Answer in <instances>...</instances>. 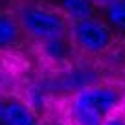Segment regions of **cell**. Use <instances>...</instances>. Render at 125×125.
Wrapping results in <instances>:
<instances>
[{"label":"cell","instance_id":"1","mask_svg":"<svg viewBox=\"0 0 125 125\" xmlns=\"http://www.w3.org/2000/svg\"><path fill=\"white\" fill-rule=\"evenodd\" d=\"M125 109V88L116 83H98L68 96L64 116L68 125H103V120Z\"/></svg>","mask_w":125,"mask_h":125},{"label":"cell","instance_id":"2","mask_svg":"<svg viewBox=\"0 0 125 125\" xmlns=\"http://www.w3.org/2000/svg\"><path fill=\"white\" fill-rule=\"evenodd\" d=\"M26 41L37 44L68 37L70 22L59 8L37 0H19L11 6Z\"/></svg>","mask_w":125,"mask_h":125},{"label":"cell","instance_id":"3","mask_svg":"<svg viewBox=\"0 0 125 125\" xmlns=\"http://www.w3.org/2000/svg\"><path fill=\"white\" fill-rule=\"evenodd\" d=\"M68 39H70L75 53H81L85 57L105 55L116 42L114 30L110 28V24L98 17L70 24Z\"/></svg>","mask_w":125,"mask_h":125},{"label":"cell","instance_id":"4","mask_svg":"<svg viewBox=\"0 0 125 125\" xmlns=\"http://www.w3.org/2000/svg\"><path fill=\"white\" fill-rule=\"evenodd\" d=\"M42 77L53 96H66V98L86 86L101 83V75L90 62L79 61H72L66 66L53 68L48 74H42Z\"/></svg>","mask_w":125,"mask_h":125},{"label":"cell","instance_id":"5","mask_svg":"<svg viewBox=\"0 0 125 125\" xmlns=\"http://www.w3.org/2000/svg\"><path fill=\"white\" fill-rule=\"evenodd\" d=\"M19 98L33 112H37L41 118H44L50 112L55 96L52 94L50 86L46 85L42 75H28V79L24 81L22 88H20Z\"/></svg>","mask_w":125,"mask_h":125},{"label":"cell","instance_id":"6","mask_svg":"<svg viewBox=\"0 0 125 125\" xmlns=\"http://www.w3.org/2000/svg\"><path fill=\"white\" fill-rule=\"evenodd\" d=\"M26 79L28 75L24 74L20 61L15 57V52L0 53V99L19 98Z\"/></svg>","mask_w":125,"mask_h":125},{"label":"cell","instance_id":"7","mask_svg":"<svg viewBox=\"0 0 125 125\" xmlns=\"http://www.w3.org/2000/svg\"><path fill=\"white\" fill-rule=\"evenodd\" d=\"M26 41L11 6H0V53L17 52Z\"/></svg>","mask_w":125,"mask_h":125},{"label":"cell","instance_id":"8","mask_svg":"<svg viewBox=\"0 0 125 125\" xmlns=\"http://www.w3.org/2000/svg\"><path fill=\"white\" fill-rule=\"evenodd\" d=\"M37 53H39L41 61L46 62L50 70L53 68H61L66 66L72 62V57L75 55V50L72 46L70 39H55V41H48V42L37 44Z\"/></svg>","mask_w":125,"mask_h":125},{"label":"cell","instance_id":"9","mask_svg":"<svg viewBox=\"0 0 125 125\" xmlns=\"http://www.w3.org/2000/svg\"><path fill=\"white\" fill-rule=\"evenodd\" d=\"M4 125H44V118L30 109L20 98L4 99Z\"/></svg>","mask_w":125,"mask_h":125},{"label":"cell","instance_id":"10","mask_svg":"<svg viewBox=\"0 0 125 125\" xmlns=\"http://www.w3.org/2000/svg\"><path fill=\"white\" fill-rule=\"evenodd\" d=\"M57 8L70 24L96 17V6L90 0H59Z\"/></svg>","mask_w":125,"mask_h":125},{"label":"cell","instance_id":"11","mask_svg":"<svg viewBox=\"0 0 125 125\" xmlns=\"http://www.w3.org/2000/svg\"><path fill=\"white\" fill-rule=\"evenodd\" d=\"M105 20L116 31L125 33V0H118L105 9Z\"/></svg>","mask_w":125,"mask_h":125},{"label":"cell","instance_id":"12","mask_svg":"<svg viewBox=\"0 0 125 125\" xmlns=\"http://www.w3.org/2000/svg\"><path fill=\"white\" fill-rule=\"evenodd\" d=\"M103 125H125V109L107 116L103 120Z\"/></svg>","mask_w":125,"mask_h":125},{"label":"cell","instance_id":"13","mask_svg":"<svg viewBox=\"0 0 125 125\" xmlns=\"http://www.w3.org/2000/svg\"><path fill=\"white\" fill-rule=\"evenodd\" d=\"M90 2H92L94 6H96V9H103V11H105L107 8H110V6L114 4V2H118V0H90Z\"/></svg>","mask_w":125,"mask_h":125},{"label":"cell","instance_id":"14","mask_svg":"<svg viewBox=\"0 0 125 125\" xmlns=\"http://www.w3.org/2000/svg\"><path fill=\"white\" fill-rule=\"evenodd\" d=\"M0 125H4V99H0Z\"/></svg>","mask_w":125,"mask_h":125},{"label":"cell","instance_id":"15","mask_svg":"<svg viewBox=\"0 0 125 125\" xmlns=\"http://www.w3.org/2000/svg\"><path fill=\"white\" fill-rule=\"evenodd\" d=\"M8 2H9V0H0V6H6Z\"/></svg>","mask_w":125,"mask_h":125}]
</instances>
